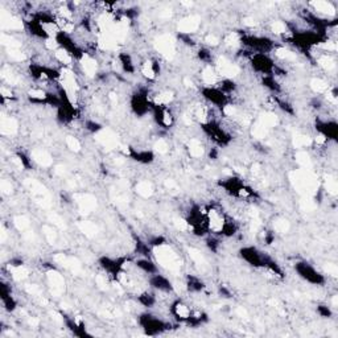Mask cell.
I'll return each instance as SVG.
<instances>
[{
    "mask_svg": "<svg viewBox=\"0 0 338 338\" xmlns=\"http://www.w3.org/2000/svg\"><path fill=\"white\" fill-rule=\"evenodd\" d=\"M152 256L154 258L156 264L170 272H178L182 267L180 254H177V251L169 246L168 243L152 248Z\"/></svg>",
    "mask_w": 338,
    "mask_h": 338,
    "instance_id": "obj_1",
    "label": "cell"
},
{
    "mask_svg": "<svg viewBox=\"0 0 338 338\" xmlns=\"http://www.w3.org/2000/svg\"><path fill=\"white\" fill-rule=\"evenodd\" d=\"M240 42L243 48H246L250 53H260V54H268L272 53L276 45L272 38L262 34H240Z\"/></svg>",
    "mask_w": 338,
    "mask_h": 338,
    "instance_id": "obj_2",
    "label": "cell"
},
{
    "mask_svg": "<svg viewBox=\"0 0 338 338\" xmlns=\"http://www.w3.org/2000/svg\"><path fill=\"white\" fill-rule=\"evenodd\" d=\"M228 220V217L220 206L210 205L206 208V224H208V230L210 234L222 236Z\"/></svg>",
    "mask_w": 338,
    "mask_h": 338,
    "instance_id": "obj_3",
    "label": "cell"
},
{
    "mask_svg": "<svg viewBox=\"0 0 338 338\" xmlns=\"http://www.w3.org/2000/svg\"><path fill=\"white\" fill-rule=\"evenodd\" d=\"M140 326L143 328L146 334L148 336H158L162 334L168 329H170V324L166 322L160 317L151 314V313H142L139 316Z\"/></svg>",
    "mask_w": 338,
    "mask_h": 338,
    "instance_id": "obj_4",
    "label": "cell"
},
{
    "mask_svg": "<svg viewBox=\"0 0 338 338\" xmlns=\"http://www.w3.org/2000/svg\"><path fill=\"white\" fill-rule=\"evenodd\" d=\"M248 61H250L254 72L262 74L263 77L264 76H274V73H275L276 64L268 54L250 53L248 52Z\"/></svg>",
    "mask_w": 338,
    "mask_h": 338,
    "instance_id": "obj_5",
    "label": "cell"
},
{
    "mask_svg": "<svg viewBox=\"0 0 338 338\" xmlns=\"http://www.w3.org/2000/svg\"><path fill=\"white\" fill-rule=\"evenodd\" d=\"M201 128L208 135V138H210L220 147L228 146L232 142V135L222 126L218 124L217 122H209V123L201 124Z\"/></svg>",
    "mask_w": 338,
    "mask_h": 338,
    "instance_id": "obj_6",
    "label": "cell"
},
{
    "mask_svg": "<svg viewBox=\"0 0 338 338\" xmlns=\"http://www.w3.org/2000/svg\"><path fill=\"white\" fill-rule=\"evenodd\" d=\"M294 271L298 272V275L300 276L302 280L313 284V286H322V284H325V282H326V280H325V276L317 271L313 266L306 263V262H298V263L294 264Z\"/></svg>",
    "mask_w": 338,
    "mask_h": 338,
    "instance_id": "obj_7",
    "label": "cell"
},
{
    "mask_svg": "<svg viewBox=\"0 0 338 338\" xmlns=\"http://www.w3.org/2000/svg\"><path fill=\"white\" fill-rule=\"evenodd\" d=\"M239 254H240V258H242L243 260L258 270L262 268V267H264V266L271 260V258H270L267 254H264L260 250H258L256 247L252 246L243 247V248H240Z\"/></svg>",
    "mask_w": 338,
    "mask_h": 338,
    "instance_id": "obj_8",
    "label": "cell"
},
{
    "mask_svg": "<svg viewBox=\"0 0 338 338\" xmlns=\"http://www.w3.org/2000/svg\"><path fill=\"white\" fill-rule=\"evenodd\" d=\"M130 106H131V110L136 116H139V118L146 116L150 111H152V102L150 96H148V92L140 90V92H135L131 96Z\"/></svg>",
    "mask_w": 338,
    "mask_h": 338,
    "instance_id": "obj_9",
    "label": "cell"
},
{
    "mask_svg": "<svg viewBox=\"0 0 338 338\" xmlns=\"http://www.w3.org/2000/svg\"><path fill=\"white\" fill-rule=\"evenodd\" d=\"M154 49L168 61H172L177 56L176 38L170 34H160L154 40Z\"/></svg>",
    "mask_w": 338,
    "mask_h": 338,
    "instance_id": "obj_10",
    "label": "cell"
},
{
    "mask_svg": "<svg viewBox=\"0 0 338 338\" xmlns=\"http://www.w3.org/2000/svg\"><path fill=\"white\" fill-rule=\"evenodd\" d=\"M201 94H202L204 100L208 102V104L213 107H222L224 104H228L230 102V96H226L222 90H220L218 88L213 86V88H206V86H202L201 88Z\"/></svg>",
    "mask_w": 338,
    "mask_h": 338,
    "instance_id": "obj_11",
    "label": "cell"
},
{
    "mask_svg": "<svg viewBox=\"0 0 338 338\" xmlns=\"http://www.w3.org/2000/svg\"><path fill=\"white\" fill-rule=\"evenodd\" d=\"M45 278H46V284H48L50 294L56 296V298H60L65 292V279H64V276L54 267V268H49L46 271Z\"/></svg>",
    "mask_w": 338,
    "mask_h": 338,
    "instance_id": "obj_12",
    "label": "cell"
},
{
    "mask_svg": "<svg viewBox=\"0 0 338 338\" xmlns=\"http://www.w3.org/2000/svg\"><path fill=\"white\" fill-rule=\"evenodd\" d=\"M169 312L172 314L174 318H176L178 322H189L192 318V313H193V309L188 302H185L184 300L181 298H177L174 302L170 304L169 306Z\"/></svg>",
    "mask_w": 338,
    "mask_h": 338,
    "instance_id": "obj_13",
    "label": "cell"
},
{
    "mask_svg": "<svg viewBox=\"0 0 338 338\" xmlns=\"http://www.w3.org/2000/svg\"><path fill=\"white\" fill-rule=\"evenodd\" d=\"M152 112H154V120L162 128H172L176 123V118H174V115L169 107L152 106Z\"/></svg>",
    "mask_w": 338,
    "mask_h": 338,
    "instance_id": "obj_14",
    "label": "cell"
},
{
    "mask_svg": "<svg viewBox=\"0 0 338 338\" xmlns=\"http://www.w3.org/2000/svg\"><path fill=\"white\" fill-rule=\"evenodd\" d=\"M148 284L150 287L154 290V292H162V294H172L174 290V286L172 282L166 278V276L162 275V274H154V275L148 276Z\"/></svg>",
    "mask_w": 338,
    "mask_h": 338,
    "instance_id": "obj_15",
    "label": "cell"
},
{
    "mask_svg": "<svg viewBox=\"0 0 338 338\" xmlns=\"http://www.w3.org/2000/svg\"><path fill=\"white\" fill-rule=\"evenodd\" d=\"M201 26V18L197 15L185 16L177 22V30L180 34H194Z\"/></svg>",
    "mask_w": 338,
    "mask_h": 338,
    "instance_id": "obj_16",
    "label": "cell"
},
{
    "mask_svg": "<svg viewBox=\"0 0 338 338\" xmlns=\"http://www.w3.org/2000/svg\"><path fill=\"white\" fill-rule=\"evenodd\" d=\"M78 64H80V68H81L82 73L84 74V77H88V78L96 77L100 64H98V61H96L94 56L84 52L81 58L78 60Z\"/></svg>",
    "mask_w": 338,
    "mask_h": 338,
    "instance_id": "obj_17",
    "label": "cell"
},
{
    "mask_svg": "<svg viewBox=\"0 0 338 338\" xmlns=\"http://www.w3.org/2000/svg\"><path fill=\"white\" fill-rule=\"evenodd\" d=\"M139 72L147 81H154L160 74V64L156 58H147L139 65Z\"/></svg>",
    "mask_w": 338,
    "mask_h": 338,
    "instance_id": "obj_18",
    "label": "cell"
},
{
    "mask_svg": "<svg viewBox=\"0 0 338 338\" xmlns=\"http://www.w3.org/2000/svg\"><path fill=\"white\" fill-rule=\"evenodd\" d=\"M308 6L312 8V11L314 12V15L317 16H325V18H334L337 14V8L334 7V4L332 2H324V0H318V2H312L308 3Z\"/></svg>",
    "mask_w": 338,
    "mask_h": 338,
    "instance_id": "obj_19",
    "label": "cell"
},
{
    "mask_svg": "<svg viewBox=\"0 0 338 338\" xmlns=\"http://www.w3.org/2000/svg\"><path fill=\"white\" fill-rule=\"evenodd\" d=\"M200 80L204 84V86L206 88H213V86H217L218 82L222 80L220 77V74L217 73V70L214 68V65H205V66L201 69V73H200Z\"/></svg>",
    "mask_w": 338,
    "mask_h": 338,
    "instance_id": "obj_20",
    "label": "cell"
},
{
    "mask_svg": "<svg viewBox=\"0 0 338 338\" xmlns=\"http://www.w3.org/2000/svg\"><path fill=\"white\" fill-rule=\"evenodd\" d=\"M96 142L104 148H108V150H118L119 148V142L118 138L115 135L112 131L107 128H103L100 132H98L96 135Z\"/></svg>",
    "mask_w": 338,
    "mask_h": 338,
    "instance_id": "obj_21",
    "label": "cell"
},
{
    "mask_svg": "<svg viewBox=\"0 0 338 338\" xmlns=\"http://www.w3.org/2000/svg\"><path fill=\"white\" fill-rule=\"evenodd\" d=\"M76 204L82 214H90L96 209V198L88 193L76 196Z\"/></svg>",
    "mask_w": 338,
    "mask_h": 338,
    "instance_id": "obj_22",
    "label": "cell"
},
{
    "mask_svg": "<svg viewBox=\"0 0 338 338\" xmlns=\"http://www.w3.org/2000/svg\"><path fill=\"white\" fill-rule=\"evenodd\" d=\"M151 98L152 106H162V107H169V104H172L176 96L172 90L169 88H164V90H160L154 96H150Z\"/></svg>",
    "mask_w": 338,
    "mask_h": 338,
    "instance_id": "obj_23",
    "label": "cell"
},
{
    "mask_svg": "<svg viewBox=\"0 0 338 338\" xmlns=\"http://www.w3.org/2000/svg\"><path fill=\"white\" fill-rule=\"evenodd\" d=\"M30 158L34 164L42 166V168H49L50 166H53L52 154L44 148H34V151L30 152Z\"/></svg>",
    "mask_w": 338,
    "mask_h": 338,
    "instance_id": "obj_24",
    "label": "cell"
},
{
    "mask_svg": "<svg viewBox=\"0 0 338 338\" xmlns=\"http://www.w3.org/2000/svg\"><path fill=\"white\" fill-rule=\"evenodd\" d=\"M49 96H50V92L44 90L42 88H30L26 92L28 100L34 104H48Z\"/></svg>",
    "mask_w": 338,
    "mask_h": 338,
    "instance_id": "obj_25",
    "label": "cell"
},
{
    "mask_svg": "<svg viewBox=\"0 0 338 338\" xmlns=\"http://www.w3.org/2000/svg\"><path fill=\"white\" fill-rule=\"evenodd\" d=\"M272 53L276 58L284 61V62H296V60H298V53L290 46H284V45H276Z\"/></svg>",
    "mask_w": 338,
    "mask_h": 338,
    "instance_id": "obj_26",
    "label": "cell"
},
{
    "mask_svg": "<svg viewBox=\"0 0 338 338\" xmlns=\"http://www.w3.org/2000/svg\"><path fill=\"white\" fill-rule=\"evenodd\" d=\"M128 158H134L140 164H151L154 160V152L148 150H139V148L130 147Z\"/></svg>",
    "mask_w": 338,
    "mask_h": 338,
    "instance_id": "obj_27",
    "label": "cell"
},
{
    "mask_svg": "<svg viewBox=\"0 0 338 338\" xmlns=\"http://www.w3.org/2000/svg\"><path fill=\"white\" fill-rule=\"evenodd\" d=\"M317 132L325 135L329 140L336 142L338 132V126L334 120H325V122H317Z\"/></svg>",
    "mask_w": 338,
    "mask_h": 338,
    "instance_id": "obj_28",
    "label": "cell"
},
{
    "mask_svg": "<svg viewBox=\"0 0 338 338\" xmlns=\"http://www.w3.org/2000/svg\"><path fill=\"white\" fill-rule=\"evenodd\" d=\"M317 65L326 73H332L337 69V61H336L334 54H329V53H320L316 58Z\"/></svg>",
    "mask_w": 338,
    "mask_h": 338,
    "instance_id": "obj_29",
    "label": "cell"
},
{
    "mask_svg": "<svg viewBox=\"0 0 338 338\" xmlns=\"http://www.w3.org/2000/svg\"><path fill=\"white\" fill-rule=\"evenodd\" d=\"M135 266L136 270H139L144 275L151 276L158 272V267L156 264V262L151 260V258H140V259L135 260Z\"/></svg>",
    "mask_w": 338,
    "mask_h": 338,
    "instance_id": "obj_30",
    "label": "cell"
},
{
    "mask_svg": "<svg viewBox=\"0 0 338 338\" xmlns=\"http://www.w3.org/2000/svg\"><path fill=\"white\" fill-rule=\"evenodd\" d=\"M3 136H15L18 132V123L14 116H3L2 118V127H0Z\"/></svg>",
    "mask_w": 338,
    "mask_h": 338,
    "instance_id": "obj_31",
    "label": "cell"
},
{
    "mask_svg": "<svg viewBox=\"0 0 338 338\" xmlns=\"http://www.w3.org/2000/svg\"><path fill=\"white\" fill-rule=\"evenodd\" d=\"M53 60H54L56 62L61 64L62 68H70V69H72L74 65V60L76 58L70 54L66 49H64L60 46L58 49H56V50L53 52Z\"/></svg>",
    "mask_w": 338,
    "mask_h": 338,
    "instance_id": "obj_32",
    "label": "cell"
},
{
    "mask_svg": "<svg viewBox=\"0 0 338 338\" xmlns=\"http://www.w3.org/2000/svg\"><path fill=\"white\" fill-rule=\"evenodd\" d=\"M186 151L192 158H201L205 154V147L201 143V140L193 138L188 142Z\"/></svg>",
    "mask_w": 338,
    "mask_h": 338,
    "instance_id": "obj_33",
    "label": "cell"
},
{
    "mask_svg": "<svg viewBox=\"0 0 338 338\" xmlns=\"http://www.w3.org/2000/svg\"><path fill=\"white\" fill-rule=\"evenodd\" d=\"M260 124H263L267 130H270L271 131L272 128H275V127H278L280 123V119L279 116L274 112V111H267V112H263V114H260L259 116H258L256 119Z\"/></svg>",
    "mask_w": 338,
    "mask_h": 338,
    "instance_id": "obj_34",
    "label": "cell"
},
{
    "mask_svg": "<svg viewBox=\"0 0 338 338\" xmlns=\"http://www.w3.org/2000/svg\"><path fill=\"white\" fill-rule=\"evenodd\" d=\"M136 194L142 197V198H150L154 193V186L151 181L148 180H140L135 185Z\"/></svg>",
    "mask_w": 338,
    "mask_h": 338,
    "instance_id": "obj_35",
    "label": "cell"
},
{
    "mask_svg": "<svg viewBox=\"0 0 338 338\" xmlns=\"http://www.w3.org/2000/svg\"><path fill=\"white\" fill-rule=\"evenodd\" d=\"M309 88L312 90L313 92H316V94H326L329 90H330V84L326 80H324L321 77H314L312 78L310 81H309Z\"/></svg>",
    "mask_w": 338,
    "mask_h": 338,
    "instance_id": "obj_36",
    "label": "cell"
},
{
    "mask_svg": "<svg viewBox=\"0 0 338 338\" xmlns=\"http://www.w3.org/2000/svg\"><path fill=\"white\" fill-rule=\"evenodd\" d=\"M222 44L226 46L228 49H232V50H236L242 46V42H240V32H228L222 38Z\"/></svg>",
    "mask_w": 338,
    "mask_h": 338,
    "instance_id": "obj_37",
    "label": "cell"
},
{
    "mask_svg": "<svg viewBox=\"0 0 338 338\" xmlns=\"http://www.w3.org/2000/svg\"><path fill=\"white\" fill-rule=\"evenodd\" d=\"M118 64L120 69L127 74H134L136 72L135 62H134L132 57L128 53H120L118 56Z\"/></svg>",
    "mask_w": 338,
    "mask_h": 338,
    "instance_id": "obj_38",
    "label": "cell"
},
{
    "mask_svg": "<svg viewBox=\"0 0 338 338\" xmlns=\"http://www.w3.org/2000/svg\"><path fill=\"white\" fill-rule=\"evenodd\" d=\"M292 146L294 148H296L298 151L300 150H305V148H309L313 146V140L309 135H305V134H294V138H292Z\"/></svg>",
    "mask_w": 338,
    "mask_h": 338,
    "instance_id": "obj_39",
    "label": "cell"
},
{
    "mask_svg": "<svg viewBox=\"0 0 338 338\" xmlns=\"http://www.w3.org/2000/svg\"><path fill=\"white\" fill-rule=\"evenodd\" d=\"M78 228H80V232H81L84 236H88V238H94V236H96V234L100 232V228H98L94 222H92V220H81V222L78 224Z\"/></svg>",
    "mask_w": 338,
    "mask_h": 338,
    "instance_id": "obj_40",
    "label": "cell"
},
{
    "mask_svg": "<svg viewBox=\"0 0 338 338\" xmlns=\"http://www.w3.org/2000/svg\"><path fill=\"white\" fill-rule=\"evenodd\" d=\"M294 160H296V162H298V166H300L302 169H308V170H312L313 162H312V158H310V156H309V154H306V151L300 150V151L296 152V154H294Z\"/></svg>",
    "mask_w": 338,
    "mask_h": 338,
    "instance_id": "obj_41",
    "label": "cell"
},
{
    "mask_svg": "<svg viewBox=\"0 0 338 338\" xmlns=\"http://www.w3.org/2000/svg\"><path fill=\"white\" fill-rule=\"evenodd\" d=\"M185 288H186L188 292H192V294H198L201 290L205 288L204 283L198 278H196L193 275H189L185 280Z\"/></svg>",
    "mask_w": 338,
    "mask_h": 338,
    "instance_id": "obj_42",
    "label": "cell"
},
{
    "mask_svg": "<svg viewBox=\"0 0 338 338\" xmlns=\"http://www.w3.org/2000/svg\"><path fill=\"white\" fill-rule=\"evenodd\" d=\"M250 131L252 138L258 140H263L266 139L270 134V130H267L263 124H260L258 120H254L252 124L250 126Z\"/></svg>",
    "mask_w": 338,
    "mask_h": 338,
    "instance_id": "obj_43",
    "label": "cell"
},
{
    "mask_svg": "<svg viewBox=\"0 0 338 338\" xmlns=\"http://www.w3.org/2000/svg\"><path fill=\"white\" fill-rule=\"evenodd\" d=\"M189 256H190L192 262H193L197 267H200V268L202 270L208 268V262H206L204 254L200 250H197V248H189Z\"/></svg>",
    "mask_w": 338,
    "mask_h": 338,
    "instance_id": "obj_44",
    "label": "cell"
},
{
    "mask_svg": "<svg viewBox=\"0 0 338 338\" xmlns=\"http://www.w3.org/2000/svg\"><path fill=\"white\" fill-rule=\"evenodd\" d=\"M6 54H7V57L10 60H11V62H18V64H22L24 62L26 58H28V56H26V52H22V48H18V49H6Z\"/></svg>",
    "mask_w": 338,
    "mask_h": 338,
    "instance_id": "obj_45",
    "label": "cell"
},
{
    "mask_svg": "<svg viewBox=\"0 0 338 338\" xmlns=\"http://www.w3.org/2000/svg\"><path fill=\"white\" fill-rule=\"evenodd\" d=\"M324 184H325V189H326L328 194L337 196L338 182L336 176H333V174H326V176H325V180H324Z\"/></svg>",
    "mask_w": 338,
    "mask_h": 338,
    "instance_id": "obj_46",
    "label": "cell"
},
{
    "mask_svg": "<svg viewBox=\"0 0 338 338\" xmlns=\"http://www.w3.org/2000/svg\"><path fill=\"white\" fill-rule=\"evenodd\" d=\"M272 226H274V232H278V234H287L290 228V224L286 218H278V220H274Z\"/></svg>",
    "mask_w": 338,
    "mask_h": 338,
    "instance_id": "obj_47",
    "label": "cell"
},
{
    "mask_svg": "<svg viewBox=\"0 0 338 338\" xmlns=\"http://www.w3.org/2000/svg\"><path fill=\"white\" fill-rule=\"evenodd\" d=\"M65 144H66V147L69 148V151L74 152V154H78V152L82 151V144L80 142L78 138L73 135H68L65 138Z\"/></svg>",
    "mask_w": 338,
    "mask_h": 338,
    "instance_id": "obj_48",
    "label": "cell"
},
{
    "mask_svg": "<svg viewBox=\"0 0 338 338\" xmlns=\"http://www.w3.org/2000/svg\"><path fill=\"white\" fill-rule=\"evenodd\" d=\"M42 236H44L45 240L49 243V244H54L57 242V232H56V228L53 226H48V224H45L44 228H42Z\"/></svg>",
    "mask_w": 338,
    "mask_h": 338,
    "instance_id": "obj_49",
    "label": "cell"
},
{
    "mask_svg": "<svg viewBox=\"0 0 338 338\" xmlns=\"http://www.w3.org/2000/svg\"><path fill=\"white\" fill-rule=\"evenodd\" d=\"M154 152L158 154H166L169 152V144L168 140L164 138H158L154 143Z\"/></svg>",
    "mask_w": 338,
    "mask_h": 338,
    "instance_id": "obj_50",
    "label": "cell"
},
{
    "mask_svg": "<svg viewBox=\"0 0 338 338\" xmlns=\"http://www.w3.org/2000/svg\"><path fill=\"white\" fill-rule=\"evenodd\" d=\"M14 224L18 228V232H26L30 228V220L26 217V216H18L14 218Z\"/></svg>",
    "mask_w": 338,
    "mask_h": 338,
    "instance_id": "obj_51",
    "label": "cell"
},
{
    "mask_svg": "<svg viewBox=\"0 0 338 338\" xmlns=\"http://www.w3.org/2000/svg\"><path fill=\"white\" fill-rule=\"evenodd\" d=\"M204 42H205L206 46H209V48H217V46L220 45L222 40H220V37L217 36V34H208L204 37Z\"/></svg>",
    "mask_w": 338,
    "mask_h": 338,
    "instance_id": "obj_52",
    "label": "cell"
},
{
    "mask_svg": "<svg viewBox=\"0 0 338 338\" xmlns=\"http://www.w3.org/2000/svg\"><path fill=\"white\" fill-rule=\"evenodd\" d=\"M110 280H108V275H96V286L100 288V290H106L110 288Z\"/></svg>",
    "mask_w": 338,
    "mask_h": 338,
    "instance_id": "obj_53",
    "label": "cell"
},
{
    "mask_svg": "<svg viewBox=\"0 0 338 338\" xmlns=\"http://www.w3.org/2000/svg\"><path fill=\"white\" fill-rule=\"evenodd\" d=\"M84 128L88 130V132H92V135H96V134L100 132L104 127L96 120H88L86 122V124H84Z\"/></svg>",
    "mask_w": 338,
    "mask_h": 338,
    "instance_id": "obj_54",
    "label": "cell"
},
{
    "mask_svg": "<svg viewBox=\"0 0 338 338\" xmlns=\"http://www.w3.org/2000/svg\"><path fill=\"white\" fill-rule=\"evenodd\" d=\"M0 188H2V193L3 194H12V192H14V185H12V182L10 180H2V182H0Z\"/></svg>",
    "mask_w": 338,
    "mask_h": 338,
    "instance_id": "obj_55",
    "label": "cell"
},
{
    "mask_svg": "<svg viewBox=\"0 0 338 338\" xmlns=\"http://www.w3.org/2000/svg\"><path fill=\"white\" fill-rule=\"evenodd\" d=\"M325 272L328 274V276H330V278H337L338 275V267L336 263H326L325 264Z\"/></svg>",
    "mask_w": 338,
    "mask_h": 338,
    "instance_id": "obj_56",
    "label": "cell"
},
{
    "mask_svg": "<svg viewBox=\"0 0 338 338\" xmlns=\"http://www.w3.org/2000/svg\"><path fill=\"white\" fill-rule=\"evenodd\" d=\"M243 26H246V28H255V26H259V22H258L256 18H254V16H246V18H243L242 20Z\"/></svg>",
    "mask_w": 338,
    "mask_h": 338,
    "instance_id": "obj_57",
    "label": "cell"
},
{
    "mask_svg": "<svg viewBox=\"0 0 338 338\" xmlns=\"http://www.w3.org/2000/svg\"><path fill=\"white\" fill-rule=\"evenodd\" d=\"M318 313H320L321 317H330L332 316V309L326 305H320L318 308H317Z\"/></svg>",
    "mask_w": 338,
    "mask_h": 338,
    "instance_id": "obj_58",
    "label": "cell"
},
{
    "mask_svg": "<svg viewBox=\"0 0 338 338\" xmlns=\"http://www.w3.org/2000/svg\"><path fill=\"white\" fill-rule=\"evenodd\" d=\"M164 186H166V189H169V190H176L177 189L176 181L172 180V178H166V180L164 181Z\"/></svg>",
    "mask_w": 338,
    "mask_h": 338,
    "instance_id": "obj_59",
    "label": "cell"
},
{
    "mask_svg": "<svg viewBox=\"0 0 338 338\" xmlns=\"http://www.w3.org/2000/svg\"><path fill=\"white\" fill-rule=\"evenodd\" d=\"M236 316L240 317V318H247V317H248V313H247V310L244 308H242V306L236 308Z\"/></svg>",
    "mask_w": 338,
    "mask_h": 338,
    "instance_id": "obj_60",
    "label": "cell"
},
{
    "mask_svg": "<svg viewBox=\"0 0 338 338\" xmlns=\"http://www.w3.org/2000/svg\"><path fill=\"white\" fill-rule=\"evenodd\" d=\"M330 302H332V308H337V305H338V296L337 294H333V296H332V298H330Z\"/></svg>",
    "mask_w": 338,
    "mask_h": 338,
    "instance_id": "obj_61",
    "label": "cell"
}]
</instances>
